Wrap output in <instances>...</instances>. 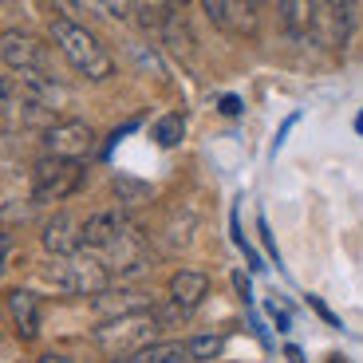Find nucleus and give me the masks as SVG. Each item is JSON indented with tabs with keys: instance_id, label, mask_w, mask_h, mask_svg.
I'll return each instance as SVG.
<instances>
[{
	"instance_id": "nucleus-23",
	"label": "nucleus",
	"mask_w": 363,
	"mask_h": 363,
	"mask_svg": "<svg viewBox=\"0 0 363 363\" xmlns=\"http://www.w3.org/2000/svg\"><path fill=\"white\" fill-rule=\"evenodd\" d=\"M264 308H269V316H272V324L281 328V332H289L292 328V320H289V312L281 308V304H277V300H264Z\"/></svg>"
},
{
	"instance_id": "nucleus-29",
	"label": "nucleus",
	"mask_w": 363,
	"mask_h": 363,
	"mask_svg": "<svg viewBox=\"0 0 363 363\" xmlns=\"http://www.w3.org/2000/svg\"><path fill=\"white\" fill-rule=\"evenodd\" d=\"M9 95H12V87H9V83H4V79H0V103L9 99Z\"/></svg>"
},
{
	"instance_id": "nucleus-25",
	"label": "nucleus",
	"mask_w": 363,
	"mask_h": 363,
	"mask_svg": "<svg viewBox=\"0 0 363 363\" xmlns=\"http://www.w3.org/2000/svg\"><path fill=\"white\" fill-rule=\"evenodd\" d=\"M218 111H221V115H241V99H237V95H225Z\"/></svg>"
},
{
	"instance_id": "nucleus-16",
	"label": "nucleus",
	"mask_w": 363,
	"mask_h": 363,
	"mask_svg": "<svg viewBox=\"0 0 363 363\" xmlns=\"http://www.w3.org/2000/svg\"><path fill=\"white\" fill-rule=\"evenodd\" d=\"M178 359H190V355H186V344H178V340H158V344L143 347V352H135V355H123V359H115V363H178Z\"/></svg>"
},
{
	"instance_id": "nucleus-30",
	"label": "nucleus",
	"mask_w": 363,
	"mask_h": 363,
	"mask_svg": "<svg viewBox=\"0 0 363 363\" xmlns=\"http://www.w3.org/2000/svg\"><path fill=\"white\" fill-rule=\"evenodd\" d=\"M328 363H347L344 355H328Z\"/></svg>"
},
{
	"instance_id": "nucleus-1",
	"label": "nucleus",
	"mask_w": 363,
	"mask_h": 363,
	"mask_svg": "<svg viewBox=\"0 0 363 363\" xmlns=\"http://www.w3.org/2000/svg\"><path fill=\"white\" fill-rule=\"evenodd\" d=\"M178 316V308H146V312H127V316H115V320H99V328L91 332L95 347L107 355L111 363L123 359V355H135L143 347L158 344V332H162L166 320Z\"/></svg>"
},
{
	"instance_id": "nucleus-5",
	"label": "nucleus",
	"mask_w": 363,
	"mask_h": 363,
	"mask_svg": "<svg viewBox=\"0 0 363 363\" xmlns=\"http://www.w3.org/2000/svg\"><path fill=\"white\" fill-rule=\"evenodd\" d=\"M352 32H355V4H347V0L312 4V40L308 44L324 48V52H344L352 44Z\"/></svg>"
},
{
	"instance_id": "nucleus-22",
	"label": "nucleus",
	"mask_w": 363,
	"mask_h": 363,
	"mask_svg": "<svg viewBox=\"0 0 363 363\" xmlns=\"http://www.w3.org/2000/svg\"><path fill=\"white\" fill-rule=\"evenodd\" d=\"M150 135H155V143L162 146V150H170V146H178L182 135H186V118H182V115H162Z\"/></svg>"
},
{
	"instance_id": "nucleus-7",
	"label": "nucleus",
	"mask_w": 363,
	"mask_h": 363,
	"mask_svg": "<svg viewBox=\"0 0 363 363\" xmlns=\"http://www.w3.org/2000/svg\"><path fill=\"white\" fill-rule=\"evenodd\" d=\"M44 158H60V162H83L95 150V130L83 118H60L55 127H48L40 135Z\"/></svg>"
},
{
	"instance_id": "nucleus-24",
	"label": "nucleus",
	"mask_w": 363,
	"mask_h": 363,
	"mask_svg": "<svg viewBox=\"0 0 363 363\" xmlns=\"http://www.w3.org/2000/svg\"><path fill=\"white\" fill-rule=\"evenodd\" d=\"M308 304H312V308H316V312H320V316H324V320H328V324H332V328H344V324H340V316H336V312H332V308H328V304H324V300H320V296H308Z\"/></svg>"
},
{
	"instance_id": "nucleus-8",
	"label": "nucleus",
	"mask_w": 363,
	"mask_h": 363,
	"mask_svg": "<svg viewBox=\"0 0 363 363\" xmlns=\"http://www.w3.org/2000/svg\"><path fill=\"white\" fill-rule=\"evenodd\" d=\"M201 12L209 16V24L229 36H257L261 28V4L253 0H206Z\"/></svg>"
},
{
	"instance_id": "nucleus-14",
	"label": "nucleus",
	"mask_w": 363,
	"mask_h": 363,
	"mask_svg": "<svg viewBox=\"0 0 363 363\" xmlns=\"http://www.w3.org/2000/svg\"><path fill=\"white\" fill-rule=\"evenodd\" d=\"M277 12H281L284 36L296 40V44H308L312 40V4L308 0H284V4H277Z\"/></svg>"
},
{
	"instance_id": "nucleus-18",
	"label": "nucleus",
	"mask_w": 363,
	"mask_h": 363,
	"mask_svg": "<svg viewBox=\"0 0 363 363\" xmlns=\"http://www.w3.org/2000/svg\"><path fill=\"white\" fill-rule=\"evenodd\" d=\"M194 229H198V218L190 209H178L170 221H166V245L170 249H190L194 245Z\"/></svg>"
},
{
	"instance_id": "nucleus-3",
	"label": "nucleus",
	"mask_w": 363,
	"mask_h": 363,
	"mask_svg": "<svg viewBox=\"0 0 363 363\" xmlns=\"http://www.w3.org/2000/svg\"><path fill=\"white\" fill-rule=\"evenodd\" d=\"M48 281L55 289L72 292V296H87V300H99L111 289V277L103 269V261L95 253H83V249L72 257H60L55 264H48Z\"/></svg>"
},
{
	"instance_id": "nucleus-12",
	"label": "nucleus",
	"mask_w": 363,
	"mask_h": 363,
	"mask_svg": "<svg viewBox=\"0 0 363 363\" xmlns=\"http://www.w3.org/2000/svg\"><path fill=\"white\" fill-rule=\"evenodd\" d=\"M44 249L60 261V257H72L79 253V225H75L72 213H55V218L44 221V233H40Z\"/></svg>"
},
{
	"instance_id": "nucleus-15",
	"label": "nucleus",
	"mask_w": 363,
	"mask_h": 363,
	"mask_svg": "<svg viewBox=\"0 0 363 363\" xmlns=\"http://www.w3.org/2000/svg\"><path fill=\"white\" fill-rule=\"evenodd\" d=\"M95 308L103 312V320H115V316H127V312H146V308H155V300L150 296H143V292H130V289H123V292H103L99 300H91Z\"/></svg>"
},
{
	"instance_id": "nucleus-2",
	"label": "nucleus",
	"mask_w": 363,
	"mask_h": 363,
	"mask_svg": "<svg viewBox=\"0 0 363 363\" xmlns=\"http://www.w3.org/2000/svg\"><path fill=\"white\" fill-rule=\"evenodd\" d=\"M52 44L60 48V55H64L67 64H72V72H79L83 79L103 83V79L115 75V55H111L107 48L99 44V36H95L91 28H83L79 20L55 16L52 20Z\"/></svg>"
},
{
	"instance_id": "nucleus-26",
	"label": "nucleus",
	"mask_w": 363,
	"mask_h": 363,
	"mask_svg": "<svg viewBox=\"0 0 363 363\" xmlns=\"http://www.w3.org/2000/svg\"><path fill=\"white\" fill-rule=\"evenodd\" d=\"M9 253H12V237H9V233H0V272H4V261H9Z\"/></svg>"
},
{
	"instance_id": "nucleus-21",
	"label": "nucleus",
	"mask_w": 363,
	"mask_h": 363,
	"mask_svg": "<svg viewBox=\"0 0 363 363\" xmlns=\"http://www.w3.org/2000/svg\"><path fill=\"white\" fill-rule=\"evenodd\" d=\"M221 352H225V336H213V332L186 340V355H190V363H213Z\"/></svg>"
},
{
	"instance_id": "nucleus-11",
	"label": "nucleus",
	"mask_w": 363,
	"mask_h": 363,
	"mask_svg": "<svg viewBox=\"0 0 363 363\" xmlns=\"http://www.w3.org/2000/svg\"><path fill=\"white\" fill-rule=\"evenodd\" d=\"M209 296V277L198 269H178L170 277V304L178 312H194Z\"/></svg>"
},
{
	"instance_id": "nucleus-19",
	"label": "nucleus",
	"mask_w": 363,
	"mask_h": 363,
	"mask_svg": "<svg viewBox=\"0 0 363 363\" xmlns=\"http://www.w3.org/2000/svg\"><path fill=\"white\" fill-rule=\"evenodd\" d=\"M115 198L123 201V209L150 206L155 201V186L150 182H138V178H115Z\"/></svg>"
},
{
	"instance_id": "nucleus-10",
	"label": "nucleus",
	"mask_w": 363,
	"mask_h": 363,
	"mask_svg": "<svg viewBox=\"0 0 363 363\" xmlns=\"http://www.w3.org/2000/svg\"><path fill=\"white\" fill-rule=\"evenodd\" d=\"M127 225H130L127 209H99V213H91V218L79 225V249L99 257L103 249H111L118 237H123Z\"/></svg>"
},
{
	"instance_id": "nucleus-4",
	"label": "nucleus",
	"mask_w": 363,
	"mask_h": 363,
	"mask_svg": "<svg viewBox=\"0 0 363 363\" xmlns=\"http://www.w3.org/2000/svg\"><path fill=\"white\" fill-rule=\"evenodd\" d=\"M83 186V162H60V158H40L32 166V206H52V201L72 198Z\"/></svg>"
},
{
	"instance_id": "nucleus-6",
	"label": "nucleus",
	"mask_w": 363,
	"mask_h": 363,
	"mask_svg": "<svg viewBox=\"0 0 363 363\" xmlns=\"http://www.w3.org/2000/svg\"><path fill=\"white\" fill-rule=\"evenodd\" d=\"M99 261H103V269H107L111 281H130V277H143V272L150 269V245H146V233L135 225V221H130L115 245L99 253Z\"/></svg>"
},
{
	"instance_id": "nucleus-28",
	"label": "nucleus",
	"mask_w": 363,
	"mask_h": 363,
	"mask_svg": "<svg viewBox=\"0 0 363 363\" xmlns=\"http://www.w3.org/2000/svg\"><path fill=\"white\" fill-rule=\"evenodd\" d=\"M284 359H289V363H308V359H304V352H300V347H284Z\"/></svg>"
},
{
	"instance_id": "nucleus-17",
	"label": "nucleus",
	"mask_w": 363,
	"mask_h": 363,
	"mask_svg": "<svg viewBox=\"0 0 363 363\" xmlns=\"http://www.w3.org/2000/svg\"><path fill=\"white\" fill-rule=\"evenodd\" d=\"M162 40H166V52L178 55L182 64H190V55H194V32L186 28V20L174 16L170 24L162 28Z\"/></svg>"
},
{
	"instance_id": "nucleus-31",
	"label": "nucleus",
	"mask_w": 363,
	"mask_h": 363,
	"mask_svg": "<svg viewBox=\"0 0 363 363\" xmlns=\"http://www.w3.org/2000/svg\"><path fill=\"white\" fill-rule=\"evenodd\" d=\"M355 130H359V135H363V111H359V118H355Z\"/></svg>"
},
{
	"instance_id": "nucleus-27",
	"label": "nucleus",
	"mask_w": 363,
	"mask_h": 363,
	"mask_svg": "<svg viewBox=\"0 0 363 363\" xmlns=\"http://www.w3.org/2000/svg\"><path fill=\"white\" fill-rule=\"evenodd\" d=\"M40 363H75L72 355H60V352H44L40 355Z\"/></svg>"
},
{
	"instance_id": "nucleus-32",
	"label": "nucleus",
	"mask_w": 363,
	"mask_h": 363,
	"mask_svg": "<svg viewBox=\"0 0 363 363\" xmlns=\"http://www.w3.org/2000/svg\"><path fill=\"white\" fill-rule=\"evenodd\" d=\"M178 363H190V359H178Z\"/></svg>"
},
{
	"instance_id": "nucleus-13",
	"label": "nucleus",
	"mask_w": 363,
	"mask_h": 363,
	"mask_svg": "<svg viewBox=\"0 0 363 363\" xmlns=\"http://www.w3.org/2000/svg\"><path fill=\"white\" fill-rule=\"evenodd\" d=\"M9 312H12V324H16V332L24 340L40 336V300L28 289H12L9 292Z\"/></svg>"
},
{
	"instance_id": "nucleus-20",
	"label": "nucleus",
	"mask_w": 363,
	"mask_h": 363,
	"mask_svg": "<svg viewBox=\"0 0 363 363\" xmlns=\"http://www.w3.org/2000/svg\"><path fill=\"white\" fill-rule=\"evenodd\" d=\"M174 16H178V9H174V4H155V0L135 4V20H138V28H146V32H162Z\"/></svg>"
},
{
	"instance_id": "nucleus-9",
	"label": "nucleus",
	"mask_w": 363,
	"mask_h": 363,
	"mask_svg": "<svg viewBox=\"0 0 363 363\" xmlns=\"http://www.w3.org/2000/svg\"><path fill=\"white\" fill-rule=\"evenodd\" d=\"M0 64L20 75H48V48L28 32H4L0 36Z\"/></svg>"
}]
</instances>
